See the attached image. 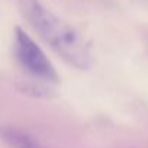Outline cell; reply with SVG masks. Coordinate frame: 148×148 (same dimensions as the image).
<instances>
[{"instance_id": "2", "label": "cell", "mask_w": 148, "mask_h": 148, "mask_svg": "<svg viewBox=\"0 0 148 148\" xmlns=\"http://www.w3.org/2000/svg\"><path fill=\"white\" fill-rule=\"evenodd\" d=\"M15 52L19 62L31 74L45 82L55 83L58 80V76L52 64L45 57L42 49L28 36L26 32H23L19 28L16 29V34H15Z\"/></svg>"}, {"instance_id": "1", "label": "cell", "mask_w": 148, "mask_h": 148, "mask_svg": "<svg viewBox=\"0 0 148 148\" xmlns=\"http://www.w3.org/2000/svg\"><path fill=\"white\" fill-rule=\"evenodd\" d=\"M19 5L31 26L67 62L77 68L90 65V51L83 38L71 26L52 15L38 0H19Z\"/></svg>"}]
</instances>
